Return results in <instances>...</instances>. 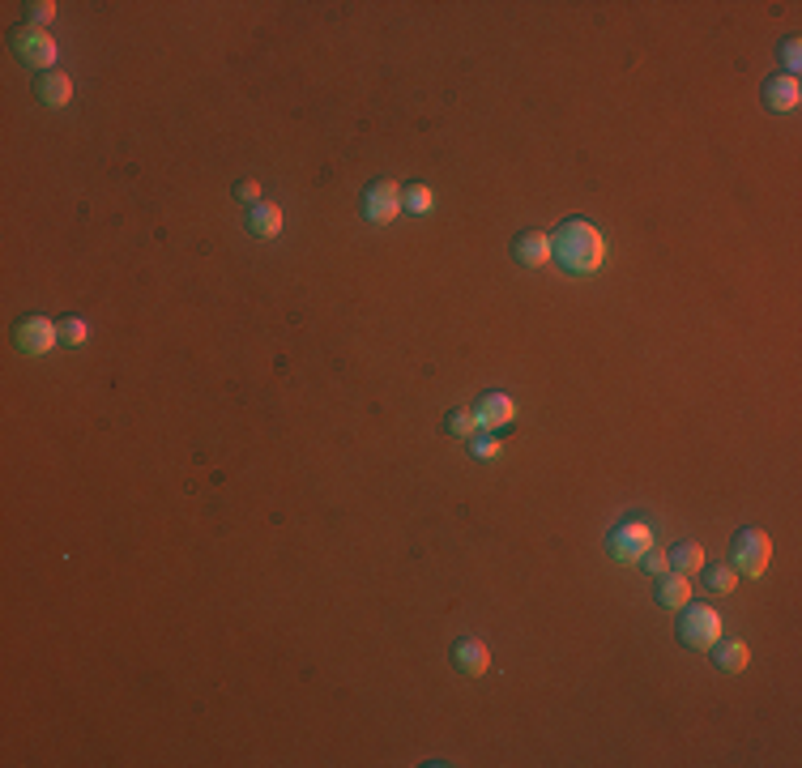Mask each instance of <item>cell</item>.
<instances>
[{
  "label": "cell",
  "instance_id": "cell-15",
  "mask_svg": "<svg viewBox=\"0 0 802 768\" xmlns=\"http://www.w3.org/2000/svg\"><path fill=\"white\" fill-rule=\"evenodd\" d=\"M248 231L256 239H274L282 231V210H278L274 201H256L252 210H248Z\"/></svg>",
  "mask_w": 802,
  "mask_h": 768
},
{
  "label": "cell",
  "instance_id": "cell-16",
  "mask_svg": "<svg viewBox=\"0 0 802 768\" xmlns=\"http://www.w3.org/2000/svg\"><path fill=\"white\" fill-rule=\"evenodd\" d=\"M670 568L683 572V576L700 572L704 568V547H700V542H679V547L670 551Z\"/></svg>",
  "mask_w": 802,
  "mask_h": 768
},
{
  "label": "cell",
  "instance_id": "cell-22",
  "mask_svg": "<svg viewBox=\"0 0 802 768\" xmlns=\"http://www.w3.org/2000/svg\"><path fill=\"white\" fill-rule=\"evenodd\" d=\"M636 564H640V568H645L649 576H662V572L670 568V555H666V551H653V547H649L645 555H640V559H636Z\"/></svg>",
  "mask_w": 802,
  "mask_h": 768
},
{
  "label": "cell",
  "instance_id": "cell-21",
  "mask_svg": "<svg viewBox=\"0 0 802 768\" xmlns=\"http://www.w3.org/2000/svg\"><path fill=\"white\" fill-rule=\"evenodd\" d=\"M86 333H90L86 320H77V316H64V320H60V342H64V346H82Z\"/></svg>",
  "mask_w": 802,
  "mask_h": 768
},
{
  "label": "cell",
  "instance_id": "cell-13",
  "mask_svg": "<svg viewBox=\"0 0 802 768\" xmlns=\"http://www.w3.org/2000/svg\"><path fill=\"white\" fill-rule=\"evenodd\" d=\"M35 99L43 103V107H69L73 103V77L69 73H60V69H52V73H39L35 77Z\"/></svg>",
  "mask_w": 802,
  "mask_h": 768
},
{
  "label": "cell",
  "instance_id": "cell-25",
  "mask_svg": "<svg viewBox=\"0 0 802 768\" xmlns=\"http://www.w3.org/2000/svg\"><path fill=\"white\" fill-rule=\"evenodd\" d=\"M235 197L248 201V205H256V201H261V184H256V180H244V184L235 188Z\"/></svg>",
  "mask_w": 802,
  "mask_h": 768
},
{
  "label": "cell",
  "instance_id": "cell-5",
  "mask_svg": "<svg viewBox=\"0 0 802 768\" xmlns=\"http://www.w3.org/2000/svg\"><path fill=\"white\" fill-rule=\"evenodd\" d=\"M359 214L372 227H389V222L401 214V184L397 180H372L359 197Z\"/></svg>",
  "mask_w": 802,
  "mask_h": 768
},
{
  "label": "cell",
  "instance_id": "cell-17",
  "mask_svg": "<svg viewBox=\"0 0 802 768\" xmlns=\"http://www.w3.org/2000/svg\"><path fill=\"white\" fill-rule=\"evenodd\" d=\"M704 585L713 589V594H734V585H739V572L730 564H704Z\"/></svg>",
  "mask_w": 802,
  "mask_h": 768
},
{
  "label": "cell",
  "instance_id": "cell-11",
  "mask_svg": "<svg viewBox=\"0 0 802 768\" xmlns=\"http://www.w3.org/2000/svg\"><path fill=\"white\" fill-rule=\"evenodd\" d=\"M453 666L461 670L465 679L487 675V666H491V649H487L478 636H457V640H453Z\"/></svg>",
  "mask_w": 802,
  "mask_h": 768
},
{
  "label": "cell",
  "instance_id": "cell-8",
  "mask_svg": "<svg viewBox=\"0 0 802 768\" xmlns=\"http://www.w3.org/2000/svg\"><path fill=\"white\" fill-rule=\"evenodd\" d=\"M470 410H474V419H478V431H508L512 419H517V406H512V397L500 393V389L478 393V402H474Z\"/></svg>",
  "mask_w": 802,
  "mask_h": 768
},
{
  "label": "cell",
  "instance_id": "cell-3",
  "mask_svg": "<svg viewBox=\"0 0 802 768\" xmlns=\"http://www.w3.org/2000/svg\"><path fill=\"white\" fill-rule=\"evenodd\" d=\"M679 640L687 649H696V653H709L721 640V615L713 611L709 602H687L683 619H679Z\"/></svg>",
  "mask_w": 802,
  "mask_h": 768
},
{
  "label": "cell",
  "instance_id": "cell-14",
  "mask_svg": "<svg viewBox=\"0 0 802 768\" xmlns=\"http://www.w3.org/2000/svg\"><path fill=\"white\" fill-rule=\"evenodd\" d=\"M747 662H751V649L743 640H717L713 645V666L726 670V675H743Z\"/></svg>",
  "mask_w": 802,
  "mask_h": 768
},
{
  "label": "cell",
  "instance_id": "cell-24",
  "mask_svg": "<svg viewBox=\"0 0 802 768\" xmlns=\"http://www.w3.org/2000/svg\"><path fill=\"white\" fill-rule=\"evenodd\" d=\"M52 18H56V5H52V0H35V5H30V18H26V22H35V26H47Z\"/></svg>",
  "mask_w": 802,
  "mask_h": 768
},
{
  "label": "cell",
  "instance_id": "cell-10",
  "mask_svg": "<svg viewBox=\"0 0 802 768\" xmlns=\"http://www.w3.org/2000/svg\"><path fill=\"white\" fill-rule=\"evenodd\" d=\"M512 261H517L521 269H542L551 261V235L538 231V227L521 231L517 239H512Z\"/></svg>",
  "mask_w": 802,
  "mask_h": 768
},
{
  "label": "cell",
  "instance_id": "cell-4",
  "mask_svg": "<svg viewBox=\"0 0 802 768\" xmlns=\"http://www.w3.org/2000/svg\"><path fill=\"white\" fill-rule=\"evenodd\" d=\"M768 559H773V542H768V534L756 530V525H747V530L730 538V568L739 576H764Z\"/></svg>",
  "mask_w": 802,
  "mask_h": 768
},
{
  "label": "cell",
  "instance_id": "cell-1",
  "mask_svg": "<svg viewBox=\"0 0 802 768\" xmlns=\"http://www.w3.org/2000/svg\"><path fill=\"white\" fill-rule=\"evenodd\" d=\"M551 261L564 274H598L606 261V239L585 218H564L551 231Z\"/></svg>",
  "mask_w": 802,
  "mask_h": 768
},
{
  "label": "cell",
  "instance_id": "cell-9",
  "mask_svg": "<svg viewBox=\"0 0 802 768\" xmlns=\"http://www.w3.org/2000/svg\"><path fill=\"white\" fill-rule=\"evenodd\" d=\"M760 99H764V107L773 111V116H790V111L798 107V99H802V86H798V77H790V73H773L760 86Z\"/></svg>",
  "mask_w": 802,
  "mask_h": 768
},
{
  "label": "cell",
  "instance_id": "cell-18",
  "mask_svg": "<svg viewBox=\"0 0 802 768\" xmlns=\"http://www.w3.org/2000/svg\"><path fill=\"white\" fill-rule=\"evenodd\" d=\"M444 431H448V436H457V440H470L474 431H478V419H474V410H470V406H457V410H448V414H444Z\"/></svg>",
  "mask_w": 802,
  "mask_h": 768
},
{
  "label": "cell",
  "instance_id": "cell-20",
  "mask_svg": "<svg viewBox=\"0 0 802 768\" xmlns=\"http://www.w3.org/2000/svg\"><path fill=\"white\" fill-rule=\"evenodd\" d=\"M465 444H470V453H474L478 461H491L495 453H500V431H474V436L465 440Z\"/></svg>",
  "mask_w": 802,
  "mask_h": 768
},
{
  "label": "cell",
  "instance_id": "cell-7",
  "mask_svg": "<svg viewBox=\"0 0 802 768\" xmlns=\"http://www.w3.org/2000/svg\"><path fill=\"white\" fill-rule=\"evenodd\" d=\"M60 342V325L56 320H47V316H39V312H30V316H22L18 325H13V346L22 350V355H47Z\"/></svg>",
  "mask_w": 802,
  "mask_h": 768
},
{
  "label": "cell",
  "instance_id": "cell-2",
  "mask_svg": "<svg viewBox=\"0 0 802 768\" xmlns=\"http://www.w3.org/2000/svg\"><path fill=\"white\" fill-rule=\"evenodd\" d=\"M9 52L18 56L26 69L52 73V64H56V39L47 35L43 26H35V22H22V26L9 30Z\"/></svg>",
  "mask_w": 802,
  "mask_h": 768
},
{
  "label": "cell",
  "instance_id": "cell-19",
  "mask_svg": "<svg viewBox=\"0 0 802 768\" xmlns=\"http://www.w3.org/2000/svg\"><path fill=\"white\" fill-rule=\"evenodd\" d=\"M431 205H436V197H431V188H427V184H410V188H401V210H406V214H427Z\"/></svg>",
  "mask_w": 802,
  "mask_h": 768
},
{
  "label": "cell",
  "instance_id": "cell-23",
  "mask_svg": "<svg viewBox=\"0 0 802 768\" xmlns=\"http://www.w3.org/2000/svg\"><path fill=\"white\" fill-rule=\"evenodd\" d=\"M781 60H785V73H798V60H802V47H798V39H785L781 43Z\"/></svg>",
  "mask_w": 802,
  "mask_h": 768
},
{
  "label": "cell",
  "instance_id": "cell-6",
  "mask_svg": "<svg viewBox=\"0 0 802 768\" xmlns=\"http://www.w3.org/2000/svg\"><path fill=\"white\" fill-rule=\"evenodd\" d=\"M649 547H653V530L645 521H619L615 530L606 534V555H611L615 564H636Z\"/></svg>",
  "mask_w": 802,
  "mask_h": 768
},
{
  "label": "cell",
  "instance_id": "cell-12",
  "mask_svg": "<svg viewBox=\"0 0 802 768\" xmlns=\"http://www.w3.org/2000/svg\"><path fill=\"white\" fill-rule=\"evenodd\" d=\"M653 598H657L662 611H683V606L692 602V581H687L683 572L666 568L662 576H657V585H653Z\"/></svg>",
  "mask_w": 802,
  "mask_h": 768
}]
</instances>
